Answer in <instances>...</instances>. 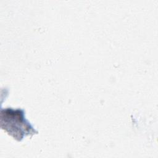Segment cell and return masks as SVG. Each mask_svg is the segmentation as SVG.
Returning a JSON list of instances; mask_svg holds the SVG:
<instances>
[{
    "label": "cell",
    "mask_w": 158,
    "mask_h": 158,
    "mask_svg": "<svg viewBox=\"0 0 158 158\" xmlns=\"http://www.w3.org/2000/svg\"><path fill=\"white\" fill-rule=\"evenodd\" d=\"M1 127L17 141H22L26 136L38 133V131L26 119L24 110L20 108L2 109Z\"/></svg>",
    "instance_id": "6da1fadb"
}]
</instances>
